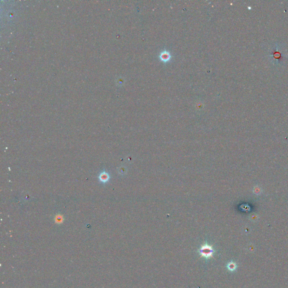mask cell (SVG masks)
<instances>
[{
	"mask_svg": "<svg viewBox=\"0 0 288 288\" xmlns=\"http://www.w3.org/2000/svg\"><path fill=\"white\" fill-rule=\"evenodd\" d=\"M236 264L232 262H231L229 263V264L227 265V268L230 271H234L236 269Z\"/></svg>",
	"mask_w": 288,
	"mask_h": 288,
	"instance_id": "obj_4",
	"label": "cell"
},
{
	"mask_svg": "<svg viewBox=\"0 0 288 288\" xmlns=\"http://www.w3.org/2000/svg\"><path fill=\"white\" fill-rule=\"evenodd\" d=\"M160 58L163 62H167L171 58V56H170L169 53H168V52L164 51L160 54Z\"/></svg>",
	"mask_w": 288,
	"mask_h": 288,
	"instance_id": "obj_2",
	"label": "cell"
},
{
	"mask_svg": "<svg viewBox=\"0 0 288 288\" xmlns=\"http://www.w3.org/2000/svg\"><path fill=\"white\" fill-rule=\"evenodd\" d=\"M198 252L199 255L205 259H210V258L212 257L215 250L213 248L212 246L207 244H205L199 249Z\"/></svg>",
	"mask_w": 288,
	"mask_h": 288,
	"instance_id": "obj_1",
	"label": "cell"
},
{
	"mask_svg": "<svg viewBox=\"0 0 288 288\" xmlns=\"http://www.w3.org/2000/svg\"><path fill=\"white\" fill-rule=\"evenodd\" d=\"M109 175L106 173H103L100 175V179L103 182H106L109 179Z\"/></svg>",
	"mask_w": 288,
	"mask_h": 288,
	"instance_id": "obj_3",
	"label": "cell"
}]
</instances>
